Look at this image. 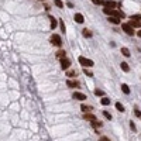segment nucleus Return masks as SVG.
<instances>
[{
	"mask_svg": "<svg viewBox=\"0 0 141 141\" xmlns=\"http://www.w3.org/2000/svg\"><path fill=\"white\" fill-rule=\"evenodd\" d=\"M78 61H79V63H80V65H83L85 68H86V66H88V68H90V66H93V65H94L92 59H88V58H85V57H79Z\"/></svg>",
	"mask_w": 141,
	"mask_h": 141,
	"instance_id": "1",
	"label": "nucleus"
},
{
	"mask_svg": "<svg viewBox=\"0 0 141 141\" xmlns=\"http://www.w3.org/2000/svg\"><path fill=\"white\" fill-rule=\"evenodd\" d=\"M121 28H123V31H124L127 35H134V28L131 27L130 23H123V24H121Z\"/></svg>",
	"mask_w": 141,
	"mask_h": 141,
	"instance_id": "2",
	"label": "nucleus"
},
{
	"mask_svg": "<svg viewBox=\"0 0 141 141\" xmlns=\"http://www.w3.org/2000/svg\"><path fill=\"white\" fill-rule=\"evenodd\" d=\"M51 44L55 45V47H61V45H62V40H61V37H59L58 34H54V35L51 37Z\"/></svg>",
	"mask_w": 141,
	"mask_h": 141,
	"instance_id": "3",
	"label": "nucleus"
},
{
	"mask_svg": "<svg viewBox=\"0 0 141 141\" xmlns=\"http://www.w3.org/2000/svg\"><path fill=\"white\" fill-rule=\"evenodd\" d=\"M72 97H73V99H76V100H80V102L86 100V94L80 93V92H75V93L72 94Z\"/></svg>",
	"mask_w": 141,
	"mask_h": 141,
	"instance_id": "4",
	"label": "nucleus"
},
{
	"mask_svg": "<svg viewBox=\"0 0 141 141\" xmlns=\"http://www.w3.org/2000/svg\"><path fill=\"white\" fill-rule=\"evenodd\" d=\"M69 66H71V61H69L68 58H62V59H61V68L65 71V69H68Z\"/></svg>",
	"mask_w": 141,
	"mask_h": 141,
	"instance_id": "5",
	"label": "nucleus"
},
{
	"mask_svg": "<svg viewBox=\"0 0 141 141\" xmlns=\"http://www.w3.org/2000/svg\"><path fill=\"white\" fill-rule=\"evenodd\" d=\"M103 6L107 7V9H114V7L117 6V3L113 1V0H106V1H103Z\"/></svg>",
	"mask_w": 141,
	"mask_h": 141,
	"instance_id": "6",
	"label": "nucleus"
},
{
	"mask_svg": "<svg viewBox=\"0 0 141 141\" xmlns=\"http://www.w3.org/2000/svg\"><path fill=\"white\" fill-rule=\"evenodd\" d=\"M66 85H68V88H79V82L78 80H72V79H69L68 82H66Z\"/></svg>",
	"mask_w": 141,
	"mask_h": 141,
	"instance_id": "7",
	"label": "nucleus"
},
{
	"mask_svg": "<svg viewBox=\"0 0 141 141\" xmlns=\"http://www.w3.org/2000/svg\"><path fill=\"white\" fill-rule=\"evenodd\" d=\"M83 119H85V120H88V121H94V120H97L93 114H90V113H85Z\"/></svg>",
	"mask_w": 141,
	"mask_h": 141,
	"instance_id": "8",
	"label": "nucleus"
},
{
	"mask_svg": "<svg viewBox=\"0 0 141 141\" xmlns=\"http://www.w3.org/2000/svg\"><path fill=\"white\" fill-rule=\"evenodd\" d=\"M107 20H109L110 23H113V24H116V26H117V24H120V20H119V17L109 16V18H107Z\"/></svg>",
	"mask_w": 141,
	"mask_h": 141,
	"instance_id": "9",
	"label": "nucleus"
},
{
	"mask_svg": "<svg viewBox=\"0 0 141 141\" xmlns=\"http://www.w3.org/2000/svg\"><path fill=\"white\" fill-rule=\"evenodd\" d=\"M75 21L79 23V24H82V23H83V16H82L80 13H76V14H75Z\"/></svg>",
	"mask_w": 141,
	"mask_h": 141,
	"instance_id": "10",
	"label": "nucleus"
},
{
	"mask_svg": "<svg viewBox=\"0 0 141 141\" xmlns=\"http://www.w3.org/2000/svg\"><path fill=\"white\" fill-rule=\"evenodd\" d=\"M121 90H123L125 94H130V88H128V85H125V83H121Z\"/></svg>",
	"mask_w": 141,
	"mask_h": 141,
	"instance_id": "11",
	"label": "nucleus"
},
{
	"mask_svg": "<svg viewBox=\"0 0 141 141\" xmlns=\"http://www.w3.org/2000/svg\"><path fill=\"white\" fill-rule=\"evenodd\" d=\"M100 103H102L103 106H109L110 104V99L109 97H103V99H100Z\"/></svg>",
	"mask_w": 141,
	"mask_h": 141,
	"instance_id": "12",
	"label": "nucleus"
},
{
	"mask_svg": "<svg viewBox=\"0 0 141 141\" xmlns=\"http://www.w3.org/2000/svg\"><path fill=\"white\" fill-rule=\"evenodd\" d=\"M120 66H121V69H123L124 72H128V71H130V66H128V63L127 62H121L120 63Z\"/></svg>",
	"mask_w": 141,
	"mask_h": 141,
	"instance_id": "13",
	"label": "nucleus"
},
{
	"mask_svg": "<svg viewBox=\"0 0 141 141\" xmlns=\"http://www.w3.org/2000/svg\"><path fill=\"white\" fill-rule=\"evenodd\" d=\"M80 109H82L83 113H89V111L92 110V107H90V106H86V104H82V106H80Z\"/></svg>",
	"mask_w": 141,
	"mask_h": 141,
	"instance_id": "14",
	"label": "nucleus"
},
{
	"mask_svg": "<svg viewBox=\"0 0 141 141\" xmlns=\"http://www.w3.org/2000/svg\"><path fill=\"white\" fill-rule=\"evenodd\" d=\"M49 20H51V28L55 30V27H57V20H55L52 16H49Z\"/></svg>",
	"mask_w": 141,
	"mask_h": 141,
	"instance_id": "15",
	"label": "nucleus"
},
{
	"mask_svg": "<svg viewBox=\"0 0 141 141\" xmlns=\"http://www.w3.org/2000/svg\"><path fill=\"white\" fill-rule=\"evenodd\" d=\"M121 54H123L124 57H130V49H128V48H125V47H123V48H121Z\"/></svg>",
	"mask_w": 141,
	"mask_h": 141,
	"instance_id": "16",
	"label": "nucleus"
},
{
	"mask_svg": "<svg viewBox=\"0 0 141 141\" xmlns=\"http://www.w3.org/2000/svg\"><path fill=\"white\" fill-rule=\"evenodd\" d=\"M130 24H131V27H141V21H134V20H131L130 21Z\"/></svg>",
	"mask_w": 141,
	"mask_h": 141,
	"instance_id": "17",
	"label": "nucleus"
},
{
	"mask_svg": "<svg viewBox=\"0 0 141 141\" xmlns=\"http://www.w3.org/2000/svg\"><path fill=\"white\" fill-rule=\"evenodd\" d=\"M65 54H66V52H65V51H62V49H61V51H58V52H57V58L62 59V58H65Z\"/></svg>",
	"mask_w": 141,
	"mask_h": 141,
	"instance_id": "18",
	"label": "nucleus"
},
{
	"mask_svg": "<svg viewBox=\"0 0 141 141\" xmlns=\"http://www.w3.org/2000/svg\"><path fill=\"white\" fill-rule=\"evenodd\" d=\"M83 37H86V38H90V37H92V32L89 31L88 28H85V30H83Z\"/></svg>",
	"mask_w": 141,
	"mask_h": 141,
	"instance_id": "19",
	"label": "nucleus"
},
{
	"mask_svg": "<svg viewBox=\"0 0 141 141\" xmlns=\"http://www.w3.org/2000/svg\"><path fill=\"white\" fill-rule=\"evenodd\" d=\"M116 109L119 110V111H121V113H123V111H124V106H123L121 103H119V102H117V103H116Z\"/></svg>",
	"mask_w": 141,
	"mask_h": 141,
	"instance_id": "20",
	"label": "nucleus"
},
{
	"mask_svg": "<svg viewBox=\"0 0 141 141\" xmlns=\"http://www.w3.org/2000/svg\"><path fill=\"white\" fill-rule=\"evenodd\" d=\"M92 123V125H93L94 128H97V127H102V123L100 121H97V120H94V121H90Z\"/></svg>",
	"mask_w": 141,
	"mask_h": 141,
	"instance_id": "21",
	"label": "nucleus"
},
{
	"mask_svg": "<svg viewBox=\"0 0 141 141\" xmlns=\"http://www.w3.org/2000/svg\"><path fill=\"white\" fill-rule=\"evenodd\" d=\"M55 6H58L59 9H63V3H62V0H55Z\"/></svg>",
	"mask_w": 141,
	"mask_h": 141,
	"instance_id": "22",
	"label": "nucleus"
},
{
	"mask_svg": "<svg viewBox=\"0 0 141 141\" xmlns=\"http://www.w3.org/2000/svg\"><path fill=\"white\" fill-rule=\"evenodd\" d=\"M130 18L134 20V21H138V20H141V14H134V16H131Z\"/></svg>",
	"mask_w": 141,
	"mask_h": 141,
	"instance_id": "23",
	"label": "nucleus"
},
{
	"mask_svg": "<svg viewBox=\"0 0 141 141\" xmlns=\"http://www.w3.org/2000/svg\"><path fill=\"white\" fill-rule=\"evenodd\" d=\"M94 94H96V96H104V92L100 90V89H96V90H94Z\"/></svg>",
	"mask_w": 141,
	"mask_h": 141,
	"instance_id": "24",
	"label": "nucleus"
},
{
	"mask_svg": "<svg viewBox=\"0 0 141 141\" xmlns=\"http://www.w3.org/2000/svg\"><path fill=\"white\" fill-rule=\"evenodd\" d=\"M103 116H104L107 120H111V114H110L109 111H106V110H104V111H103Z\"/></svg>",
	"mask_w": 141,
	"mask_h": 141,
	"instance_id": "25",
	"label": "nucleus"
},
{
	"mask_svg": "<svg viewBox=\"0 0 141 141\" xmlns=\"http://www.w3.org/2000/svg\"><path fill=\"white\" fill-rule=\"evenodd\" d=\"M66 75H68L69 78H73V76L76 75V72H75V71H68V73H66Z\"/></svg>",
	"mask_w": 141,
	"mask_h": 141,
	"instance_id": "26",
	"label": "nucleus"
},
{
	"mask_svg": "<svg viewBox=\"0 0 141 141\" xmlns=\"http://www.w3.org/2000/svg\"><path fill=\"white\" fill-rule=\"evenodd\" d=\"M59 26H61V30H62V32H65V24H63L62 20H59Z\"/></svg>",
	"mask_w": 141,
	"mask_h": 141,
	"instance_id": "27",
	"label": "nucleus"
},
{
	"mask_svg": "<svg viewBox=\"0 0 141 141\" xmlns=\"http://www.w3.org/2000/svg\"><path fill=\"white\" fill-rule=\"evenodd\" d=\"M130 128H131V130H133V131H136V130H137V127H136V124H134V123H133V121H131V123H130Z\"/></svg>",
	"mask_w": 141,
	"mask_h": 141,
	"instance_id": "28",
	"label": "nucleus"
},
{
	"mask_svg": "<svg viewBox=\"0 0 141 141\" xmlns=\"http://www.w3.org/2000/svg\"><path fill=\"white\" fill-rule=\"evenodd\" d=\"M92 1H93L94 4H103V1H104V0H92Z\"/></svg>",
	"mask_w": 141,
	"mask_h": 141,
	"instance_id": "29",
	"label": "nucleus"
},
{
	"mask_svg": "<svg viewBox=\"0 0 141 141\" xmlns=\"http://www.w3.org/2000/svg\"><path fill=\"white\" fill-rule=\"evenodd\" d=\"M134 113H136V116H137V117H141V111H140V110H134Z\"/></svg>",
	"mask_w": 141,
	"mask_h": 141,
	"instance_id": "30",
	"label": "nucleus"
},
{
	"mask_svg": "<svg viewBox=\"0 0 141 141\" xmlns=\"http://www.w3.org/2000/svg\"><path fill=\"white\" fill-rule=\"evenodd\" d=\"M99 141H111V140L107 138V137H102V138H99Z\"/></svg>",
	"mask_w": 141,
	"mask_h": 141,
	"instance_id": "31",
	"label": "nucleus"
},
{
	"mask_svg": "<svg viewBox=\"0 0 141 141\" xmlns=\"http://www.w3.org/2000/svg\"><path fill=\"white\" fill-rule=\"evenodd\" d=\"M85 73H86V75H88V76H93V73H92V72H89V71H88V69H85Z\"/></svg>",
	"mask_w": 141,
	"mask_h": 141,
	"instance_id": "32",
	"label": "nucleus"
},
{
	"mask_svg": "<svg viewBox=\"0 0 141 141\" xmlns=\"http://www.w3.org/2000/svg\"><path fill=\"white\" fill-rule=\"evenodd\" d=\"M137 35H138V37H140V38H141V30H140V31H138V32H137Z\"/></svg>",
	"mask_w": 141,
	"mask_h": 141,
	"instance_id": "33",
	"label": "nucleus"
},
{
	"mask_svg": "<svg viewBox=\"0 0 141 141\" xmlns=\"http://www.w3.org/2000/svg\"><path fill=\"white\" fill-rule=\"evenodd\" d=\"M42 1H44V0H42Z\"/></svg>",
	"mask_w": 141,
	"mask_h": 141,
	"instance_id": "34",
	"label": "nucleus"
}]
</instances>
